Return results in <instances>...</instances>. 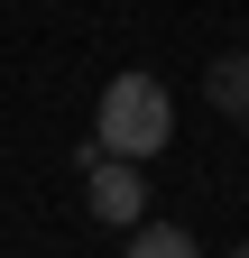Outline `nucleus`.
<instances>
[{"instance_id":"4","label":"nucleus","mask_w":249,"mask_h":258,"mask_svg":"<svg viewBox=\"0 0 249 258\" xmlns=\"http://www.w3.org/2000/svg\"><path fill=\"white\" fill-rule=\"evenodd\" d=\"M120 249H130V258H184V249H194V231H184V221H130V231H120Z\"/></svg>"},{"instance_id":"1","label":"nucleus","mask_w":249,"mask_h":258,"mask_svg":"<svg viewBox=\"0 0 249 258\" xmlns=\"http://www.w3.org/2000/svg\"><path fill=\"white\" fill-rule=\"evenodd\" d=\"M92 139H102L111 157H157L175 139V102L157 74H111L102 83V111H92Z\"/></svg>"},{"instance_id":"2","label":"nucleus","mask_w":249,"mask_h":258,"mask_svg":"<svg viewBox=\"0 0 249 258\" xmlns=\"http://www.w3.org/2000/svg\"><path fill=\"white\" fill-rule=\"evenodd\" d=\"M83 194H92V221H102V231H130V221L148 212V175H139V157H92L83 166Z\"/></svg>"},{"instance_id":"3","label":"nucleus","mask_w":249,"mask_h":258,"mask_svg":"<svg viewBox=\"0 0 249 258\" xmlns=\"http://www.w3.org/2000/svg\"><path fill=\"white\" fill-rule=\"evenodd\" d=\"M203 102L222 111V120H249V46H231V55L203 64Z\"/></svg>"}]
</instances>
